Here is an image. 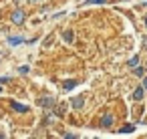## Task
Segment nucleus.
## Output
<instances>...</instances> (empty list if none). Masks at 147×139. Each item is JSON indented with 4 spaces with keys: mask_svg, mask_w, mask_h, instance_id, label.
Segmentation results:
<instances>
[{
    "mask_svg": "<svg viewBox=\"0 0 147 139\" xmlns=\"http://www.w3.org/2000/svg\"><path fill=\"white\" fill-rule=\"evenodd\" d=\"M38 105L45 107V109H53L57 105V101H55V97H40L38 99Z\"/></svg>",
    "mask_w": 147,
    "mask_h": 139,
    "instance_id": "1",
    "label": "nucleus"
},
{
    "mask_svg": "<svg viewBox=\"0 0 147 139\" xmlns=\"http://www.w3.org/2000/svg\"><path fill=\"white\" fill-rule=\"evenodd\" d=\"M10 20H12L14 24H22V22H24V12H22L20 8H18V10H14V12H12V16H10Z\"/></svg>",
    "mask_w": 147,
    "mask_h": 139,
    "instance_id": "2",
    "label": "nucleus"
},
{
    "mask_svg": "<svg viewBox=\"0 0 147 139\" xmlns=\"http://www.w3.org/2000/svg\"><path fill=\"white\" fill-rule=\"evenodd\" d=\"M53 111H55V115H57V117H63V115L67 113V105H65V103H59V105H55V107H53Z\"/></svg>",
    "mask_w": 147,
    "mask_h": 139,
    "instance_id": "3",
    "label": "nucleus"
},
{
    "mask_svg": "<svg viewBox=\"0 0 147 139\" xmlns=\"http://www.w3.org/2000/svg\"><path fill=\"white\" fill-rule=\"evenodd\" d=\"M77 85H79V81H75V79H69V81H65V83H63V89H65V91H71V89H75Z\"/></svg>",
    "mask_w": 147,
    "mask_h": 139,
    "instance_id": "4",
    "label": "nucleus"
},
{
    "mask_svg": "<svg viewBox=\"0 0 147 139\" xmlns=\"http://www.w3.org/2000/svg\"><path fill=\"white\" fill-rule=\"evenodd\" d=\"M12 109H14V111H18V113H26V111H28V107H26V105L16 103V101H12Z\"/></svg>",
    "mask_w": 147,
    "mask_h": 139,
    "instance_id": "5",
    "label": "nucleus"
},
{
    "mask_svg": "<svg viewBox=\"0 0 147 139\" xmlns=\"http://www.w3.org/2000/svg\"><path fill=\"white\" fill-rule=\"evenodd\" d=\"M113 121H115V119H113V115H103L101 125H103V127H111V125H113Z\"/></svg>",
    "mask_w": 147,
    "mask_h": 139,
    "instance_id": "6",
    "label": "nucleus"
},
{
    "mask_svg": "<svg viewBox=\"0 0 147 139\" xmlns=\"http://www.w3.org/2000/svg\"><path fill=\"white\" fill-rule=\"evenodd\" d=\"M83 105H85V99L83 97H75L73 99V109H81Z\"/></svg>",
    "mask_w": 147,
    "mask_h": 139,
    "instance_id": "7",
    "label": "nucleus"
},
{
    "mask_svg": "<svg viewBox=\"0 0 147 139\" xmlns=\"http://www.w3.org/2000/svg\"><path fill=\"white\" fill-rule=\"evenodd\" d=\"M143 93H145V89H143V87L135 89V93H133V99H135V101H141V99H143Z\"/></svg>",
    "mask_w": 147,
    "mask_h": 139,
    "instance_id": "8",
    "label": "nucleus"
},
{
    "mask_svg": "<svg viewBox=\"0 0 147 139\" xmlns=\"http://www.w3.org/2000/svg\"><path fill=\"white\" fill-rule=\"evenodd\" d=\"M63 38H65L67 43H73V40H75V34H73V30H67V32L63 34Z\"/></svg>",
    "mask_w": 147,
    "mask_h": 139,
    "instance_id": "9",
    "label": "nucleus"
},
{
    "mask_svg": "<svg viewBox=\"0 0 147 139\" xmlns=\"http://www.w3.org/2000/svg\"><path fill=\"white\" fill-rule=\"evenodd\" d=\"M133 131H135V125H125L119 129V133H133Z\"/></svg>",
    "mask_w": 147,
    "mask_h": 139,
    "instance_id": "10",
    "label": "nucleus"
},
{
    "mask_svg": "<svg viewBox=\"0 0 147 139\" xmlns=\"http://www.w3.org/2000/svg\"><path fill=\"white\" fill-rule=\"evenodd\" d=\"M8 43H10V45H20V43H22V38H18V36H16V38H14V36H10V38H8Z\"/></svg>",
    "mask_w": 147,
    "mask_h": 139,
    "instance_id": "11",
    "label": "nucleus"
},
{
    "mask_svg": "<svg viewBox=\"0 0 147 139\" xmlns=\"http://www.w3.org/2000/svg\"><path fill=\"white\" fill-rule=\"evenodd\" d=\"M109 0H87V4H105Z\"/></svg>",
    "mask_w": 147,
    "mask_h": 139,
    "instance_id": "12",
    "label": "nucleus"
},
{
    "mask_svg": "<svg viewBox=\"0 0 147 139\" xmlns=\"http://www.w3.org/2000/svg\"><path fill=\"white\" fill-rule=\"evenodd\" d=\"M137 63H139V57H133V59L129 61V67H137Z\"/></svg>",
    "mask_w": 147,
    "mask_h": 139,
    "instance_id": "13",
    "label": "nucleus"
},
{
    "mask_svg": "<svg viewBox=\"0 0 147 139\" xmlns=\"http://www.w3.org/2000/svg\"><path fill=\"white\" fill-rule=\"evenodd\" d=\"M135 75H137V77H143V67H137V69H135Z\"/></svg>",
    "mask_w": 147,
    "mask_h": 139,
    "instance_id": "14",
    "label": "nucleus"
},
{
    "mask_svg": "<svg viewBox=\"0 0 147 139\" xmlns=\"http://www.w3.org/2000/svg\"><path fill=\"white\" fill-rule=\"evenodd\" d=\"M18 71H20V73H22V75H26V73H28V67H20V69H18Z\"/></svg>",
    "mask_w": 147,
    "mask_h": 139,
    "instance_id": "15",
    "label": "nucleus"
},
{
    "mask_svg": "<svg viewBox=\"0 0 147 139\" xmlns=\"http://www.w3.org/2000/svg\"><path fill=\"white\" fill-rule=\"evenodd\" d=\"M10 81V77H0V83H8Z\"/></svg>",
    "mask_w": 147,
    "mask_h": 139,
    "instance_id": "16",
    "label": "nucleus"
},
{
    "mask_svg": "<svg viewBox=\"0 0 147 139\" xmlns=\"http://www.w3.org/2000/svg\"><path fill=\"white\" fill-rule=\"evenodd\" d=\"M141 87H143V89H145V91H147V77H145V79H143V83H141Z\"/></svg>",
    "mask_w": 147,
    "mask_h": 139,
    "instance_id": "17",
    "label": "nucleus"
},
{
    "mask_svg": "<svg viewBox=\"0 0 147 139\" xmlns=\"http://www.w3.org/2000/svg\"><path fill=\"white\" fill-rule=\"evenodd\" d=\"M30 2H42V0H30Z\"/></svg>",
    "mask_w": 147,
    "mask_h": 139,
    "instance_id": "18",
    "label": "nucleus"
},
{
    "mask_svg": "<svg viewBox=\"0 0 147 139\" xmlns=\"http://www.w3.org/2000/svg\"><path fill=\"white\" fill-rule=\"evenodd\" d=\"M16 2H26V0H16Z\"/></svg>",
    "mask_w": 147,
    "mask_h": 139,
    "instance_id": "19",
    "label": "nucleus"
},
{
    "mask_svg": "<svg viewBox=\"0 0 147 139\" xmlns=\"http://www.w3.org/2000/svg\"><path fill=\"white\" fill-rule=\"evenodd\" d=\"M145 26H147V16H145Z\"/></svg>",
    "mask_w": 147,
    "mask_h": 139,
    "instance_id": "20",
    "label": "nucleus"
},
{
    "mask_svg": "<svg viewBox=\"0 0 147 139\" xmlns=\"http://www.w3.org/2000/svg\"><path fill=\"white\" fill-rule=\"evenodd\" d=\"M0 91H2V89H0Z\"/></svg>",
    "mask_w": 147,
    "mask_h": 139,
    "instance_id": "21",
    "label": "nucleus"
}]
</instances>
